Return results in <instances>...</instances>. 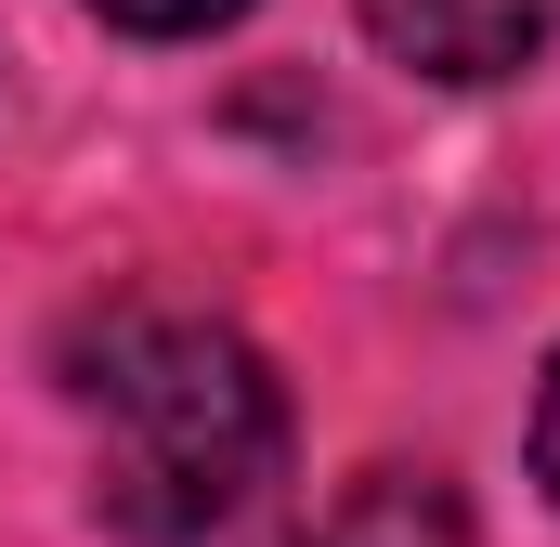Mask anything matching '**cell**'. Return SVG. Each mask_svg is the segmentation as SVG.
<instances>
[{
    "label": "cell",
    "instance_id": "1",
    "mask_svg": "<svg viewBox=\"0 0 560 547\" xmlns=\"http://www.w3.org/2000/svg\"><path fill=\"white\" fill-rule=\"evenodd\" d=\"M92 405V496L131 547H222L287 469L275 365L209 313H118L79 365Z\"/></svg>",
    "mask_w": 560,
    "mask_h": 547
},
{
    "label": "cell",
    "instance_id": "2",
    "mask_svg": "<svg viewBox=\"0 0 560 547\" xmlns=\"http://www.w3.org/2000/svg\"><path fill=\"white\" fill-rule=\"evenodd\" d=\"M365 39L418 79H509L548 39V0H365Z\"/></svg>",
    "mask_w": 560,
    "mask_h": 547
},
{
    "label": "cell",
    "instance_id": "3",
    "mask_svg": "<svg viewBox=\"0 0 560 547\" xmlns=\"http://www.w3.org/2000/svg\"><path fill=\"white\" fill-rule=\"evenodd\" d=\"M105 26H131V39H196V26H222V13H248V0H92Z\"/></svg>",
    "mask_w": 560,
    "mask_h": 547
},
{
    "label": "cell",
    "instance_id": "4",
    "mask_svg": "<svg viewBox=\"0 0 560 547\" xmlns=\"http://www.w3.org/2000/svg\"><path fill=\"white\" fill-rule=\"evenodd\" d=\"M535 482L560 496V365H548V392H535Z\"/></svg>",
    "mask_w": 560,
    "mask_h": 547
}]
</instances>
